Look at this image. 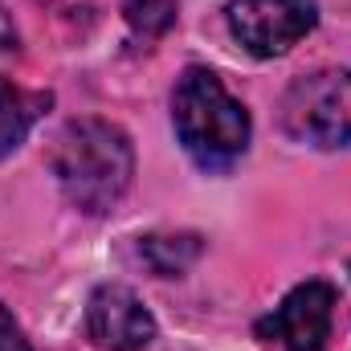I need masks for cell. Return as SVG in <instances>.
<instances>
[{
	"label": "cell",
	"mask_w": 351,
	"mask_h": 351,
	"mask_svg": "<svg viewBox=\"0 0 351 351\" xmlns=\"http://www.w3.org/2000/svg\"><path fill=\"white\" fill-rule=\"evenodd\" d=\"M49 168L74 208L102 217L131 188L135 147H131L127 131L106 119H74L58 131Z\"/></svg>",
	"instance_id": "obj_1"
},
{
	"label": "cell",
	"mask_w": 351,
	"mask_h": 351,
	"mask_svg": "<svg viewBox=\"0 0 351 351\" xmlns=\"http://www.w3.org/2000/svg\"><path fill=\"white\" fill-rule=\"evenodd\" d=\"M172 123L184 152L200 168H229L250 147V110L225 90V82L204 70L188 66L172 90Z\"/></svg>",
	"instance_id": "obj_2"
},
{
	"label": "cell",
	"mask_w": 351,
	"mask_h": 351,
	"mask_svg": "<svg viewBox=\"0 0 351 351\" xmlns=\"http://www.w3.org/2000/svg\"><path fill=\"white\" fill-rule=\"evenodd\" d=\"M282 131L294 143L335 152L351 143V70H315L282 94Z\"/></svg>",
	"instance_id": "obj_3"
},
{
	"label": "cell",
	"mask_w": 351,
	"mask_h": 351,
	"mask_svg": "<svg viewBox=\"0 0 351 351\" xmlns=\"http://www.w3.org/2000/svg\"><path fill=\"white\" fill-rule=\"evenodd\" d=\"M225 16L237 45L254 58H282L319 25L315 0H229Z\"/></svg>",
	"instance_id": "obj_4"
},
{
	"label": "cell",
	"mask_w": 351,
	"mask_h": 351,
	"mask_svg": "<svg viewBox=\"0 0 351 351\" xmlns=\"http://www.w3.org/2000/svg\"><path fill=\"white\" fill-rule=\"evenodd\" d=\"M331 323H335V286L311 278L274 306V315L258 331L278 339L286 351H323L331 339Z\"/></svg>",
	"instance_id": "obj_5"
},
{
	"label": "cell",
	"mask_w": 351,
	"mask_h": 351,
	"mask_svg": "<svg viewBox=\"0 0 351 351\" xmlns=\"http://www.w3.org/2000/svg\"><path fill=\"white\" fill-rule=\"evenodd\" d=\"M86 331L102 351H143L156 339V319L131 286L106 282L86 302Z\"/></svg>",
	"instance_id": "obj_6"
},
{
	"label": "cell",
	"mask_w": 351,
	"mask_h": 351,
	"mask_svg": "<svg viewBox=\"0 0 351 351\" xmlns=\"http://www.w3.org/2000/svg\"><path fill=\"white\" fill-rule=\"evenodd\" d=\"M49 102H53V94H45V90H25L12 78H0V160L25 143V135L49 110Z\"/></svg>",
	"instance_id": "obj_7"
},
{
	"label": "cell",
	"mask_w": 351,
	"mask_h": 351,
	"mask_svg": "<svg viewBox=\"0 0 351 351\" xmlns=\"http://www.w3.org/2000/svg\"><path fill=\"white\" fill-rule=\"evenodd\" d=\"M139 254H143V262L152 265L160 278H176V274H184L188 265L200 258V237H192V233H176V237H143Z\"/></svg>",
	"instance_id": "obj_8"
},
{
	"label": "cell",
	"mask_w": 351,
	"mask_h": 351,
	"mask_svg": "<svg viewBox=\"0 0 351 351\" xmlns=\"http://www.w3.org/2000/svg\"><path fill=\"white\" fill-rule=\"evenodd\" d=\"M176 8H180V0H127L123 16L139 37H164L176 25Z\"/></svg>",
	"instance_id": "obj_9"
},
{
	"label": "cell",
	"mask_w": 351,
	"mask_h": 351,
	"mask_svg": "<svg viewBox=\"0 0 351 351\" xmlns=\"http://www.w3.org/2000/svg\"><path fill=\"white\" fill-rule=\"evenodd\" d=\"M0 351H33V343L25 339L21 323L12 319V311L0 302Z\"/></svg>",
	"instance_id": "obj_10"
},
{
	"label": "cell",
	"mask_w": 351,
	"mask_h": 351,
	"mask_svg": "<svg viewBox=\"0 0 351 351\" xmlns=\"http://www.w3.org/2000/svg\"><path fill=\"white\" fill-rule=\"evenodd\" d=\"M16 49V29H12V21L0 12V53H12Z\"/></svg>",
	"instance_id": "obj_11"
}]
</instances>
